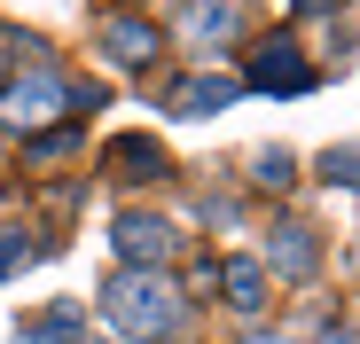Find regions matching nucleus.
Here are the masks:
<instances>
[{
	"mask_svg": "<svg viewBox=\"0 0 360 344\" xmlns=\"http://www.w3.org/2000/svg\"><path fill=\"white\" fill-rule=\"evenodd\" d=\"M180 313H188V298H180V282L172 274H141V266H117L102 282V321L117 336H134V344H165L180 329Z\"/></svg>",
	"mask_w": 360,
	"mask_h": 344,
	"instance_id": "1",
	"label": "nucleus"
},
{
	"mask_svg": "<svg viewBox=\"0 0 360 344\" xmlns=\"http://www.w3.org/2000/svg\"><path fill=\"white\" fill-rule=\"evenodd\" d=\"M79 110V86L63 79V71H47V63H32V71H8L0 79V126L8 133H55V118H71Z\"/></svg>",
	"mask_w": 360,
	"mask_h": 344,
	"instance_id": "2",
	"label": "nucleus"
},
{
	"mask_svg": "<svg viewBox=\"0 0 360 344\" xmlns=\"http://www.w3.org/2000/svg\"><path fill=\"white\" fill-rule=\"evenodd\" d=\"M110 243H117V258H126V266L165 274V266L180 258V227H172V219H157V211H126V219L110 227Z\"/></svg>",
	"mask_w": 360,
	"mask_h": 344,
	"instance_id": "3",
	"label": "nucleus"
},
{
	"mask_svg": "<svg viewBox=\"0 0 360 344\" xmlns=\"http://www.w3.org/2000/svg\"><path fill=\"white\" fill-rule=\"evenodd\" d=\"M94 47L110 55L117 71H149L157 55H165V32H157L149 16H102V32H94Z\"/></svg>",
	"mask_w": 360,
	"mask_h": 344,
	"instance_id": "4",
	"label": "nucleus"
},
{
	"mask_svg": "<svg viewBox=\"0 0 360 344\" xmlns=\"http://www.w3.org/2000/svg\"><path fill=\"white\" fill-rule=\"evenodd\" d=\"M243 86H251V94H306V86H314V71L297 63V47H282V39H274V47H259V55H251Z\"/></svg>",
	"mask_w": 360,
	"mask_h": 344,
	"instance_id": "5",
	"label": "nucleus"
},
{
	"mask_svg": "<svg viewBox=\"0 0 360 344\" xmlns=\"http://www.w3.org/2000/svg\"><path fill=\"white\" fill-rule=\"evenodd\" d=\"M266 266H274L282 282H314V274H321V251H314V227L282 219V227H274V243H266Z\"/></svg>",
	"mask_w": 360,
	"mask_h": 344,
	"instance_id": "6",
	"label": "nucleus"
},
{
	"mask_svg": "<svg viewBox=\"0 0 360 344\" xmlns=\"http://www.w3.org/2000/svg\"><path fill=\"white\" fill-rule=\"evenodd\" d=\"M235 94H243V79H212V71H196V79H180V86L165 94V110H172V118H212V110H227Z\"/></svg>",
	"mask_w": 360,
	"mask_h": 344,
	"instance_id": "7",
	"label": "nucleus"
},
{
	"mask_svg": "<svg viewBox=\"0 0 360 344\" xmlns=\"http://www.w3.org/2000/svg\"><path fill=\"white\" fill-rule=\"evenodd\" d=\"M219 298L235 313H266V266L259 258H219Z\"/></svg>",
	"mask_w": 360,
	"mask_h": 344,
	"instance_id": "8",
	"label": "nucleus"
},
{
	"mask_svg": "<svg viewBox=\"0 0 360 344\" xmlns=\"http://www.w3.org/2000/svg\"><path fill=\"white\" fill-rule=\"evenodd\" d=\"M102 172H149V180H157V172H165V157H157L149 141H110V157H102Z\"/></svg>",
	"mask_w": 360,
	"mask_h": 344,
	"instance_id": "9",
	"label": "nucleus"
},
{
	"mask_svg": "<svg viewBox=\"0 0 360 344\" xmlns=\"http://www.w3.org/2000/svg\"><path fill=\"white\" fill-rule=\"evenodd\" d=\"M71 329H79V305H55L47 321H32V329H16V344H71Z\"/></svg>",
	"mask_w": 360,
	"mask_h": 344,
	"instance_id": "10",
	"label": "nucleus"
},
{
	"mask_svg": "<svg viewBox=\"0 0 360 344\" xmlns=\"http://www.w3.org/2000/svg\"><path fill=\"white\" fill-rule=\"evenodd\" d=\"M172 24H180V32H196V39H227L243 16H235V8H180Z\"/></svg>",
	"mask_w": 360,
	"mask_h": 344,
	"instance_id": "11",
	"label": "nucleus"
},
{
	"mask_svg": "<svg viewBox=\"0 0 360 344\" xmlns=\"http://www.w3.org/2000/svg\"><path fill=\"white\" fill-rule=\"evenodd\" d=\"M16 266H32V243L24 235H0V282H8Z\"/></svg>",
	"mask_w": 360,
	"mask_h": 344,
	"instance_id": "12",
	"label": "nucleus"
},
{
	"mask_svg": "<svg viewBox=\"0 0 360 344\" xmlns=\"http://www.w3.org/2000/svg\"><path fill=\"white\" fill-rule=\"evenodd\" d=\"M321 172H329V180H345V188H360V149H337Z\"/></svg>",
	"mask_w": 360,
	"mask_h": 344,
	"instance_id": "13",
	"label": "nucleus"
},
{
	"mask_svg": "<svg viewBox=\"0 0 360 344\" xmlns=\"http://www.w3.org/2000/svg\"><path fill=\"white\" fill-rule=\"evenodd\" d=\"M188 290H219V258H196L188 266ZM188 290H180V298H188Z\"/></svg>",
	"mask_w": 360,
	"mask_h": 344,
	"instance_id": "14",
	"label": "nucleus"
},
{
	"mask_svg": "<svg viewBox=\"0 0 360 344\" xmlns=\"http://www.w3.org/2000/svg\"><path fill=\"white\" fill-rule=\"evenodd\" d=\"M259 180H266V188H290V157H282V149L259 157Z\"/></svg>",
	"mask_w": 360,
	"mask_h": 344,
	"instance_id": "15",
	"label": "nucleus"
}]
</instances>
